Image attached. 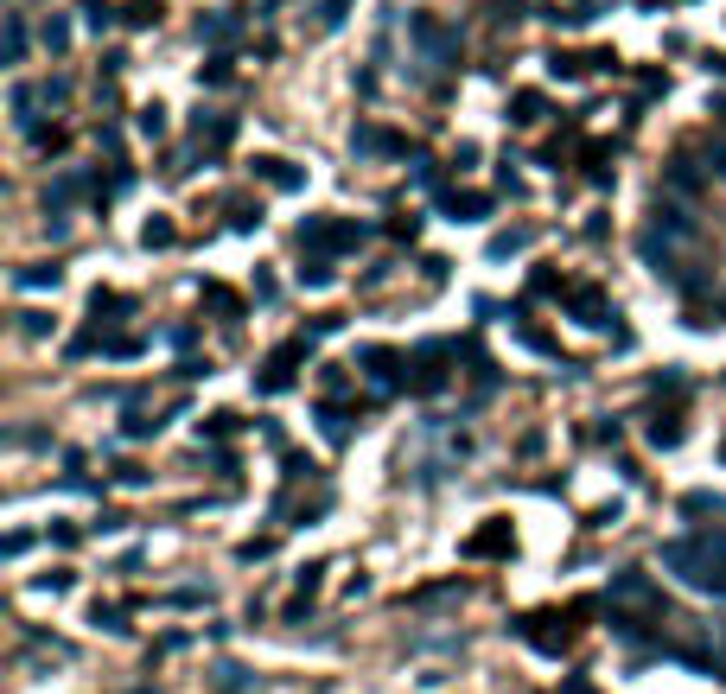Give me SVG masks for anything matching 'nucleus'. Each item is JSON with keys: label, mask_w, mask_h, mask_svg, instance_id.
Instances as JSON below:
<instances>
[{"label": "nucleus", "mask_w": 726, "mask_h": 694, "mask_svg": "<svg viewBox=\"0 0 726 694\" xmlns=\"http://www.w3.org/2000/svg\"><path fill=\"white\" fill-rule=\"evenodd\" d=\"M39 96H45V102H64V96H71V83H64V77H45Z\"/></svg>", "instance_id": "50"}, {"label": "nucleus", "mask_w": 726, "mask_h": 694, "mask_svg": "<svg viewBox=\"0 0 726 694\" xmlns=\"http://www.w3.org/2000/svg\"><path fill=\"white\" fill-rule=\"evenodd\" d=\"M408 39L421 45V58H427V64H446V71H459V58H465V32H459V26H440L434 13H408Z\"/></svg>", "instance_id": "2"}, {"label": "nucleus", "mask_w": 726, "mask_h": 694, "mask_svg": "<svg viewBox=\"0 0 726 694\" xmlns=\"http://www.w3.org/2000/svg\"><path fill=\"white\" fill-rule=\"evenodd\" d=\"M707 185H714V179H707V166H695V153H688V147H682V153H669V166H663V198L695 204Z\"/></svg>", "instance_id": "5"}, {"label": "nucleus", "mask_w": 726, "mask_h": 694, "mask_svg": "<svg viewBox=\"0 0 726 694\" xmlns=\"http://www.w3.org/2000/svg\"><path fill=\"white\" fill-rule=\"evenodd\" d=\"M90 624H96V631H109V637H121V631H128V618H121V605H90Z\"/></svg>", "instance_id": "29"}, {"label": "nucleus", "mask_w": 726, "mask_h": 694, "mask_svg": "<svg viewBox=\"0 0 726 694\" xmlns=\"http://www.w3.org/2000/svg\"><path fill=\"white\" fill-rule=\"evenodd\" d=\"M236 427H249V421L223 408V414H211V421H198V440H223V433H236Z\"/></svg>", "instance_id": "28"}, {"label": "nucleus", "mask_w": 726, "mask_h": 694, "mask_svg": "<svg viewBox=\"0 0 726 694\" xmlns=\"http://www.w3.org/2000/svg\"><path fill=\"white\" fill-rule=\"evenodd\" d=\"M128 312H134L128 293H109V287L90 293V325H96V332H102V325H115V319H128Z\"/></svg>", "instance_id": "15"}, {"label": "nucleus", "mask_w": 726, "mask_h": 694, "mask_svg": "<svg viewBox=\"0 0 726 694\" xmlns=\"http://www.w3.org/2000/svg\"><path fill=\"white\" fill-rule=\"evenodd\" d=\"M542 121V90H516L510 96V128H535Z\"/></svg>", "instance_id": "19"}, {"label": "nucleus", "mask_w": 726, "mask_h": 694, "mask_svg": "<svg viewBox=\"0 0 726 694\" xmlns=\"http://www.w3.org/2000/svg\"><path fill=\"white\" fill-rule=\"evenodd\" d=\"M160 605H179V612H192V605H211V593H204V586H179V593H166Z\"/></svg>", "instance_id": "38"}, {"label": "nucleus", "mask_w": 726, "mask_h": 694, "mask_svg": "<svg viewBox=\"0 0 726 694\" xmlns=\"http://www.w3.org/2000/svg\"><path fill=\"white\" fill-rule=\"evenodd\" d=\"M77 7H83V20H90V26H96V32H102V26H115V20H121V13H115V7H109V0H77Z\"/></svg>", "instance_id": "35"}, {"label": "nucleus", "mask_w": 726, "mask_h": 694, "mask_svg": "<svg viewBox=\"0 0 726 694\" xmlns=\"http://www.w3.org/2000/svg\"><path fill=\"white\" fill-rule=\"evenodd\" d=\"M370 236H376V230H370V223H357V217H306L300 230H293L300 255H325V262H338V255L363 249Z\"/></svg>", "instance_id": "1"}, {"label": "nucleus", "mask_w": 726, "mask_h": 694, "mask_svg": "<svg viewBox=\"0 0 726 694\" xmlns=\"http://www.w3.org/2000/svg\"><path fill=\"white\" fill-rule=\"evenodd\" d=\"M236 77V64H230V51H211V58L198 64V90H223V83Z\"/></svg>", "instance_id": "18"}, {"label": "nucleus", "mask_w": 726, "mask_h": 694, "mask_svg": "<svg viewBox=\"0 0 726 694\" xmlns=\"http://www.w3.org/2000/svg\"><path fill=\"white\" fill-rule=\"evenodd\" d=\"M351 153L357 160H370V153H414L402 134H389V128H376V121H357L351 128Z\"/></svg>", "instance_id": "12"}, {"label": "nucleus", "mask_w": 726, "mask_h": 694, "mask_svg": "<svg viewBox=\"0 0 726 694\" xmlns=\"http://www.w3.org/2000/svg\"><path fill=\"white\" fill-rule=\"evenodd\" d=\"M344 389H351V376H344L338 363H325V395H344Z\"/></svg>", "instance_id": "49"}, {"label": "nucleus", "mask_w": 726, "mask_h": 694, "mask_svg": "<svg viewBox=\"0 0 726 694\" xmlns=\"http://www.w3.org/2000/svg\"><path fill=\"white\" fill-rule=\"evenodd\" d=\"M344 13H351V0H319V32H338Z\"/></svg>", "instance_id": "36"}, {"label": "nucleus", "mask_w": 726, "mask_h": 694, "mask_svg": "<svg viewBox=\"0 0 726 694\" xmlns=\"http://www.w3.org/2000/svg\"><path fill=\"white\" fill-rule=\"evenodd\" d=\"M198 300L211 306V312H217L223 325H236V319H242V300H236V293L223 287V281H204V287H198Z\"/></svg>", "instance_id": "17"}, {"label": "nucleus", "mask_w": 726, "mask_h": 694, "mask_svg": "<svg viewBox=\"0 0 726 694\" xmlns=\"http://www.w3.org/2000/svg\"><path fill=\"white\" fill-rule=\"evenodd\" d=\"M26 141L39 153H64V147H71V134H64V128H39V134H26Z\"/></svg>", "instance_id": "37"}, {"label": "nucleus", "mask_w": 726, "mask_h": 694, "mask_svg": "<svg viewBox=\"0 0 726 694\" xmlns=\"http://www.w3.org/2000/svg\"><path fill=\"white\" fill-rule=\"evenodd\" d=\"M192 141H198V153H204V160H217V153H223V147L236 141V115L198 109V115H192Z\"/></svg>", "instance_id": "7"}, {"label": "nucleus", "mask_w": 726, "mask_h": 694, "mask_svg": "<svg viewBox=\"0 0 726 694\" xmlns=\"http://www.w3.org/2000/svg\"><path fill=\"white\" fill-rule=\"evenodd\" d=\"M707 71H714V77H726V51H707Z\"/></svg>", "instance_id": "55"}, {"label": "nucleus", "mask_w": 726, "mask_h": 694, "mask_svg": "<svg viewBox=\"0 0 726 694\" xmlns=\"http://www.w3.org/2000/svg\"><path fill=\"white\" fill-rule=\"evenodd\" d=\"M529 242H535L529 230H497V236H491V262H510V255H523Z\"/></svg>", "instance_id": "24"}, {"label": "nucleus", "mask_w": 726, "mask_h": 694, "mask_svg": "<svg viewBox=\"0 0 726 694\" xmlns=\"http://www.w3.org/2000/svg\"><path fill=\"white\" fill-rule=\"evenodd\" d=\"M274 7H287V0H268V13H274Z\"/></svg>", "instance_id": "57"}, {"label": "nucleus", "mask_w": 726, "mask_h": 694, "mask_svg": "<svg viewBox=\"0 0 726 694\" xmlns=\"http://www.w3.org/2000/svg\"><path fill=\"white\" fill-rule=\"evenodd\" d=\"M134 128H141L147 141H166V109H160V102H147V109L134 115Z\"/></svg>", "instance_id": "31"}, {"label": "nucleus", "mask_w": 726, "mask_h": 694, "mask_svg": "<svg viewBox=\"0 0 726 694\" xmlns=\"http://www.w3.org/2000/svg\"><path fill=\"white\" fill-rule=\"evenodd\" d=\"M121 26H134V32L160 26V0H128V7H121Z\"/></svg>", "instance_id": "25"}, {"label": "nucleus", "mask_w": 726, "mask_h": 694, "mask_svg": "<svg viewBox=\"0 0 726 694\" xmlns=\"http://www.w3.org/2000/svg\"><path fill=\"white\" fill-rule=\"evenodd\" d=\"M605 605H625V612H644V618H669V605H663V593H656V580L644 574V567L612 574V593H605Z\"/></svg>", "instance_id": "4"}, {"label": "nucleus", "mask_w": 726, "mask_h": 694, "mask_svg": "<svg viewBox=\"0 0 726 694\" xmlns=\"http://www.w3.org/2000/svg\"><path fill=\"white\" fill-rule=\"evenodd\" d=\"M510 548V523H491V529H478L472 542H465V554H504Z\"/></svg>", "instance_id": "21"}, {"label": "nucleus", "mask_w": 726, "mask_h": 694, "mask_svg": "<svg viewBox=\"0 0 726 694\" xmlns=\"http://www.w3.org/2000/svg\"><path fill=\"white\" fill-rule=\"evenodd\" d=\"M580 71H593V64H586V58H567V51H555V58H548V77H561V83H574Z\"/></svg>", "instance_id": "32"}, {"label": "nucleus", "mask_w": 726, "mask_h": 694, "mask_svg": "<svg viewBox=\"0 0 726 694\" xmlns=\"http://www.w3.org/2000/svg\"><path fill=\"white\" fill-rule=\"evenodd\" d=\"M141 351H147V338H134V332L102 338V357H109V363H128V357H141Z\"/></svg>", "instance_id": "27"}, {"label": "nucleus", "mask_w": 726, "mask_h": 694, "mask_svg": "<svg viewBox=\"0 0 726 694\" xmlns=\"http://www.w3.org/2000/svg\"><path fill=\"white\" fill-rule=\"evenodd\" d=\"M166 344H172V351H192V344H198V325H172Z\"/></svg>", "instance_id": "43"}, {"label": "nucleus", "mask_w": 726, "mask_h": 694, "mask_svg": "<svg viewBox=\"0 0 726 694\" xmlns=\"http://www.w3.org/2000/svg\"><path fill=\"white\" fill-rule=\"evenodd\" d=\"M141 242H147V249H172V242H179V230H172L166 217H147V223H141Z\"/></svg>", "instance_id": "30"}, {"label": "nucleus", "mask_w": 726, "mask_h": 694, "mask_svg": "<svg viewBox=\"0 0 726 694\" xmlns=\"http://www.w3.org/2000/svg\"><path fill=\"white\" fill-rule=\"evenodd\" d=\"M71 586H77V574H71V567H51V574L39 580V593H71Z\"/></svg>", "instance_id": "41"}, {"label": "nucleus", "mask_w": 726, "mask_h": 694, "mask_svg": "<svg viewBox=\"0 0 726 694\" xmlns=\"http://www.w3.org/2000/svg\"><path fill=\"white\" fill-rule=\"evenodd\" d=\"M45 535H51V542H58V548H77V542H83V535H77L71 523H58V529H45Z\"/></svg>", "instance_id": "52"}, {"label": "nucleus", "mask_w": 726, "mask_h": 694, "mask_svg": "<svg viewBox=\"0 0 726 694\" xmlns=\"http://www.w3.org/2000/svg\"><path fill=\"white\" fill-rule=\"evenodd\" d=\"M707 115H714V121H720V128H726V96H714V109H707Z\"/></svg>", "instance_id": "56"}, {"label": "nucleus", "mask_w": 726, "mask_h": 694, "mask_svg": "<svg viewBox=\"0 0 726 694\" xmlns=\"http://www.w3.org/2000/svg\"><path fill=\"white\" fill-rule=\"evenodd\" d=\"M242 20H249L242 7H211V13H198V39L223 51V45H236V39H242Z\"/></svg>", "instance_id": "9"}, {"label": "nucleus", "mask_w": 726, "mask_h": 694, "mask_svg": "<svg viewBox=\"0 0 726 694\" xmlns=\"http://www.w3.org/2000/svg\"><path fill=\"white\" fill-rule=\"evenodd\" d=\"M281 465H287V484H300V478H319V465L306 459V453H293V446L281 453Z\"/></svg>", "instance_id": "33"}, {"label": "nucleus", "mask_w": 726, "mask_h": 694, "mask_svg": "<svg viewBox=\"0 0 726 694\" xmlns=\"http://www.w3.org/2000/svg\"><path fill=\"white\" fill-rule=\"evenodd\" d=\"M39 45L51 51V58H64V51H71V20H58V13H51V20L39 26Z\"/></svg>", "instance_id": "22"}, {"label": "nucleus", "mask_w": 726, "mask_h": 694, "mask_svg": "<svg viewBox=\"0 0 726 694\" xmlns=\"http://www.w3.org/2000/svg\"><path fill=\"white\" fill-rule=\"evenodd\" d=\"M172 376H179V383H198V376H211V363H198V357H185V363H179V370H172Z\"/></svg>", "instance_id": "48"}, {"label": "nucleus", "mask_w": 726, "mask_h": 694, "mask_svg": "<svg viewBox=\"0 0 726 694\" xmlns=\"http://www.w3.org/2000/svg\"><path fill=\"white\" fill-rule=\"evenodd\" d=\"M77 198H102V192H96V179H90V172H83V166L58 172V179L45 185V217H64V211H71Z\"/></svg>", "instance_id": "6"}, {"label": "nucleus", "mask_w": 726, "mask_h": 694, "mask_svg": "<svg viewBox=\"0 0 726 694\" xmlns=\"http://www.w3.org/2000/svg\"><path fill=\"white\" fill-rule=\"evenodd\" d=\"M707 179H726V134L707 141Z\"/></svg>", "instance_id": "40"}, {"label": "nucleus", "mask_w": 726, "mask_h": 694, "mask_svg": "<svg viewBox=\"0 0 726 694\" xmlns=\"http://www.w3.org/2000/svg\"><path fill=\"white\" fill-rule=\"evenodd\" d=\"M26 548H32V535H26V529H13V535H7V561H20Z\"/></svg>", "instance_id": "53"}, {"label": "nucleus", "mask_w": 726, "mask_h": 694, "mask_svg": "<svg viewBox=\"0 0 726 694\" xmlns=\"http://www.w3.org/2000/svg\"><path fill=\"white\" fill-rule=\"evenodd\" d=\"M389 236H395V242H414V236H421V217H395Z\"/></svg>", "instance_id": "47"}, {"label": "nucleus", "mask_w": 726, "mask_h": 694, "mask_svg": "<svg viewBox=\"0 0 726 694\" xmlns=\"http://www.w3.org/2000/svg\"><path fill=\"white\" fill-rule=\"evenodd\" d=\"M650 230H663L669 242H688V236H695V211H688L682 198H663V192H656L650 198Z\"/></svg>", "instance_id": "8"}, {"label": "nucleus", "mask_w": 726, "mask_h": 694, "mask_svg": "<svg viewBox=\"0 0 726 694\" xmlns=\"http://www.w3.org/2000/svg\"><path fill=\"white\" fill-rule=\"evenodd\" d=\"M644 440L656 446V453H676V446L688 440V421H682V408H656L650 421H644Z\"/></svg>", "instance_id": "11"}, {"label": "nucleus", "mask_w": 726, "mask_h": 694, "mask_svg": "<svg viewBox=\"0 0 726 694\" xmlns=\"http://www.w3.org/2000/svg\"><path fill=\"white\" fill-rule=\"evenodd\" d=\"M249 688H255V682H249V675H242L236 663H223V669H217V694H249Z\"/></svg>", "instance_id": "34"}, {"label": "nucleus", "mask_w": 726, "mask_h": 694, "mask_svg": "<svg viewBox=\"0 0 726 694\" xmlns=\"http://www.w3.org/2000/svg\"><path fill=\"white\" fill-rule=\"evenodd\" d=\"M166 421H153L147 414V402H128V414H121V433H128V440H147V433H160Z\"/></svg>", "instance_id": "20"}, {"label": "nucleus", "mask_w": 726, "mask_h": 694, "mask_svg": "<svg viewBox=\"0 0 726 694\" xmlns=\"http://www.w3.org/2000/svg\"><path fill=\"white\" fill-rule=\"evenodd\" d=\"M249 172H255L262 185H274V192H300V185H306V172L293 166V160H281V153H255Z\"/></svg>", "instance_id": "10"}, {"label": "nucleus", "mask_w": 726, "mask_h": 694, "mask_svg": "<svg viewBox=\"0 0 726 694\" xmlns=\"http://www.w3.org/2000/svg\"><path fill=\"white\" fill-rule=\"evenodd\" d=\"M682 516H695L701 529H720V523H726V497H714V491H688V497H682Z\"/></svg>", "instance_id": "16"}, {"label": "nucleus", "mask_w": 726, "mask_h": 694, "mask_svg": "<svg viewBox=\"0 0 726 694\" xmlns=\"http://www.w3.org/2000/svg\"><path fill=\"white\" fill-rule=\"evenodd\" d=\"M230 230H262V204H230Z\"/></svg>", "instance_id": "39"}, {"label": "nucleus", "mask_w": 726, "mask_h": 694, "mask_svg": "<svg viewBox=\"0 0 726 694\" xmlns=\"http://www.w3.org/2000/svg\"><path fill=\"white\" fill-rule=\"evenodd\" d=\"M440 211L453 223H478V217H491V198L484 192H440Z\"/></svg>", "instance_id": "14"}, {"label": "nucleus", "mask_w": 726, "mask_h": 694, "mask_svg": "<svg viewBox=\"0 0 726 694\" xmlns=\"http://www.w3.org/2000/svg\"><path fill=\"white\" fill-rule=\"evenodd\" d=\"M567 694H599V688L586 682V675H567Z\"/></svg>", "instance_id": "54"}, {"label": "nucleus", "mask_w": 726, "mask_h": 694, "mask_svg": "<svg viewBox=\"0 0 726 694\" xmlns=\"http://www.w3.org/2000/svg\"><path fill=\"white\" fill-rule=\"evenodd\" d=\"M332 281H338V268L325 262V255H306L300 262V287H332Z\"/></svg>", "instance_id": "26"}, {"label": "nucleus", "mask_w": 726, "mask_h": 694, "mask_svg": "<svg viewBox=\"0 0 726 694\" xmlns=\"http://www.w3.org/2000/svg\"><path fill=\"white\" fill-rule=\"evenodd\" d=\"M516 160H504V166H497V192H510V198H523V179H516V172H510Z\"/></svg>", "instance_id": "45"}, {"label": "nucleus", "mask_w": 726, "mask_h": 694, "mask_svg": "<svg viewBox=\"0 0 726 694\" xmlns=\"http://www.w3.org/2000/svg\"><path fill=\"white\" fill-rule=\"evenodd\" d=\"M58 281H64L58 262H26L20 274H13V293H58Z\"/></svg>", "instance_id": "13"}, {"label": "nucleus", "mask_w": 726, "mask_h": 694, "mask_svg": "<svg viewBox=\"0 0 726 694\" xmlns=\"http://www.w3.org/2000/svg\"><path fill=\"white\" fill-rule=\"evenodd\" d=\"M255 300H262V306H274V300H281V287H274L268 274H255Z\"/></svg>", "instance_id": "51"}, {"label": "nucleus", "mask_w": 726, "mask_h": 694, "mask_svg": "<svg viewBox=\"0 0 726 694\" xmlns=\"http://www.w3.org/2000/svg\"><path fill=\"white\" fill-rule=\"evenodd\" d=\"M446 166H453V172H465V166H478V141H459V147H453V160H446Z\"/></svg>", "instance_id": "44"}, {"label": "nucleus", "mask_w": 726, "mask_h": 694, "mask_svg": "<svg viewBox=\"0 0 726 694\" xmlns=\"http://www.w3.org/2000/svg\"><path fill=\"white\" fill-rule=\"evenodd\" d=\"M637 90H644V96H663L669 77H663V71H637Z\"/></svg>", "instance_id": "46"}, {"label": "nucleus", "mask_w": 726, "mask_h": 694, "mask_svg": "<svg viewBox=\"0 0 726 694\" xmlns=\"http://www.w3.org/2000/svg\"><path fill=\"white\" fill-rule=\"evenodd\" d=\"M26 45H32L26 13H7V64H26Z\"/></svg>", "instance_id": "23"}, {"label": "nucleus", "mask_w": 726, "mask_h": 694, "mask_svg": "<svg viewBox=\"0 0 726 694\" xmlns=\"http://www.w3.org/2000/svg\"><path fill=\"white\" fill-rule=\"evenodd\" d=\"M313 344H319L313 332H293L281 351L262 363V376H255V395H287V389H293V376H300V363L313 357Z\"/></svg>", "instance_id": "3"}, {"label": "nucleus", "mask_w": 726, "mask_h": 694, "mask_svg": "<svg viewBox=\"0 0 726 694\" xmlns=\"http://www.w3.org/2000/svg\"><path fill=\"white\" fill-rule=\"evenodd\" d=\"M20 332H32V338H39V332H51V312H39V306H26V312H20Z\"/></svg>", "instance_id": "42"}]
</instances>
